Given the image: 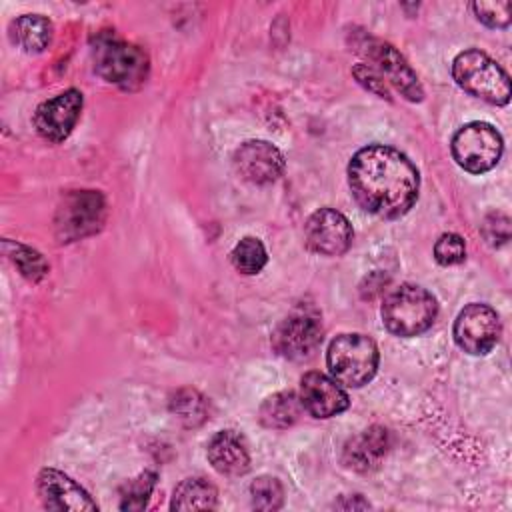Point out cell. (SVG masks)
Here are the masks:
<instances>
[{
    "mask_svg": "<svg viewBox=\"0 0 512 512\" xmlns=\"http://www.w3.org/2000/svg\"><path fill=\"white\" fill-rule=\"evenodd\" d=\"M388 448V432L380 426H372L354 436L344 448L346 466L368 472L378 466Z\"/></svg>",
    "mask_w": 512,
    "mask_h": 512,
    "instance_id": "e0dca14e",
    "label": "cell"
},
{
    "mask_svg": "<svg viewBox=\"0 0 512 512\" xmlns=\"http://www.w3.org/2000/svg\"><path fill=\"white\" fill-rule=\"evenodd\" d=\"M502 136L486 122H470L452 138V156L458 166L472 174L492 170L502 156Z\"/></svg>",
    "mask_w": 512,
    "mask_h": 512,
    "instance_id": "8992f818",
    "label": "cell"
},
{
    "mask_svg": "<svg viewBox=\"0 0 512 512\" xmlns=\"http://www.w3.org/2000/svg\"><path fill=\"white\" fill-rule=\"evenodd\" d=\"M230 258H232L234 268L238 272H242V274H256V272H260L264 268L266 260H268L264 244L258 238H252V236L242 238L234 246Z\"/></svg>",
    "mask_w": 512,
    "mask_h": 512,
    "instance_id": "44dd1931",
    "label": "cell"
},
{
    "mask_svg": "<svg viewBox=\"0 0 512 512\" xmlns=\"http://www.w3.org/2000/svg\"><path fill=\"white\" fill-rule=\"evenodd\" d=\"M364 44L368 50H364L368 54L370 60H374L378 64V72L396 86V90L410 102H420L424 98V88L418 82V76L414 74V70L406 64V60L402 58V54H398L390 44L376 40V38H366L364 36Z\"/></svg>",
    "mask_w": 512,
    "mask_h": 512,
    "instance_id": "7c38bea8",
    "label": "cell"
},
{
    "mask_svg": "<svg viewBox=\"0 0 512 512\" xmlns=\"http://www.w3.org/2000/svg\"><path fill=\"white\" fill-rule=\"evenodd\" d=\"M456 84L472 96L504 106L510 100V78L506 70L480 50H464L452 62Z\"/></svg>",
    "mask_w": 512,
    "mask_h": 512,
    "instance_id": "3957f363",
    "label": "cell"
},
{
    "mask_svg": "<svg viewBox=\"0 0 512 512\" xmlns=\"http://www.w3.org/2000/svg\"><path fill=\"white\" fill-rule=\"evenodd\" d=\"M434 258L442 266L460 264L466 258L464 240L458 234H442L434 244Z\"/></svg>",
    "mask_w": 512,
    "mask_h": 512,
    "instance_id": "484cf974",
    "label": "cell"
},
{
    "mask_svg": "<svg viewBox=\"0 0 512 512\" xmlns=\"http://www.w3.org/2000/svg\"><path fill=\"white\" fill-rule=\"evenodd\" d=\"M156 474L154 472H142L140 476L128 480L120 492V508L122 510H142L146 506V500L154 488Z\"/></svg>",
    "mask_w": 512,
    "mask_h": 512,
    "instance_id": "7402d4cb",
    "label": "cell"
},
{
    "mask_svg": "<svg viewBox=\"0 0 512 512\" xmlns=\"http://www.w3.org/2000/svg\"><path fill=\"white\" fill-rule=\"evenodd\" d=\"M500 338V320L496 310L486 304H468L454 322L456 344L474 356L488 354Z\"/></svg>",
    "mask_w": 512,
    "mask_h": 512,
    "instance_id": "52a82bcc",
    "label": "cell"
},
{
    "mask_svg": "<svg viewBox=\"0 0 512 512\" xmlns=\"http://www.w3.org/2000/svg\"><path fill=\"white\" fill-rule=\"evenodd\" d=\"M304 412L300 396L294 392H278L260 406V422L266 428H288L300 420Z\"/></svg>",
    "mask_w": 512,
    "mask_h": 512,
    "instance_id": "ac0fdd59",
    "label": "cell"
},
{
    "mask_svg": "<svg viewBox=\"0 0 512 512\" xmlns=\"http://www.w3.org/2000/svg\"><path fill=\"white\" fill-rule=\"evenodd\" d=\"M472 10L480 22L490 28H504L510 24V2H474Z\"/></svg>",
    "mask_w": 512,
    "mask_h": 512,
    "instance_id": "4316f807",
    "label": "cell"
},
{
    "mask_svg": "<svg viewBox=\"0 0 512 512\" xmlns=\"http://www.w3.org/2000/svg\"><path fill=\"white\" fill-rule=\"evenodd\" d=\"M250 496L256 510H278L284 500V490L276 478L260 476L250 484Z\"/></svg>",
    "mask_w": 512,
    "mask_h": 512,
    "instance_id": "603a6c76",
    "label": "cell"
},
{
    "mask_svg": "<svg viewBox=\"0 0 512 512\" xmlns=\"http://www.w3.org/2000/svg\"><path fill=\"white\" fill-rule=\"evenodd\" d=\"M96 72L122 90H138L148 78V56L114 32H102L92 44Z\"/></svg>",
    "mask_w": 512,
    "mask_h": 512,
    "instance_id": "7a4b0ae2",
    "label": "cell"
},
{
    "mask_svg": "<svg viewBox=\"0 0 512 512\" xmlns=\"http://www.w3.org/2000/svg\"><path fill=\"white\" fill-rule=\"evenodd\" d=\"M234 166L244 180L252 184H270L284 172V156L266 140H250L236 150Z\"/></svg>",
    "mask_w": 512,
    "mask_h": 512,
    "instance_id": "4fadbf2b",
    "label": "cell"
},
{
    "mask_svg": "<svg viewBox=\"0 0 512 512\" xmlns=\"http://www.w3.org/2000/svg\"><path fill=\"white\" fill-rule=\"evenodd\" d=\"M300 400L306 412L316 418H330L348 408V394L334 378L322 372H308L300 382Z\"/></svg>",
    "mask_w": 512,
    "mask_h": 512,
    "instance_id": "5bb4252c",
    "label": "cell"
},
{
    "mask_svg": "<svg viewBox=\"0 0 512 512\" xmlns=\"http://www.w3.org/2000/svg\"><path fill=\"white\" fill-rule=\"evenodd\" d=\"M12 248H14V254L10 258L14 260V264L18 266L22 276H26L28 280H34V282L46 276L48 266H46V262L42 260V256L38 252L30 250L22 244H12Z\"/></svg>",
    "mask_w": 512,
    "mask_h": 512,
    "instance_id": "d4e9b609",
    "label": "cell"
},
{
    "mask_svg": "<svg viewBox=\"0 0 512 512\" xmlns=\"http://www.w3.org/2000/svg\"><path fill=\"white\" fill-rule=\"evenodd\" d=\"M38 494L44 502L46 508L50 510H96V502L88 496L80 484H76L72 478L66 474L54 470V468H44L38 474Z\"/></svg>",
    "mask_w": 512,
    "mask_h": 512,
    "instance_id": "9a60e30c",
    "label": "cell"
},
{
    "mask_svg": "<svg viewBox=\"0 0 512 512\" xmlns=\"http://www.w3.org/2000/svg\"><path fill=\"white\" fill-rule=\"evenodd\" d=\"M352 226L344 214L332 208L316 210L306 226H304V240L306 246L322 256H340L352 244Z\"/></svg>",
    "mask_w": 512,
    "mask_h": 512,
    "instance_id": "9c48e42d",
    "label": "cell"
},
{
    "mask_svg": "<svg viewBox=\"0 0 512 512\" xmlns=\"http://www.w3.org/2000/svg\"><path fill=\"white\" fill-rule=\"evenodd\" d=\"M348 184L364 210L380 218H398L414 206L420 176L416 166L402 152L372 144L352 156L348 164Z\"/></svg>",
    "mask_w": 512,
    "mask_h": 512,
    "instance_id": "6da1fadb",
    "label": "cell"
},
{
    "mask_svg": "<svg viewBox=\"0 0 512 512\" xmlns=\"http://www.w3.org/2000/svg\"><path fill=\"white\" fill-rule=\"evenodd\" d=\"M322 342V328L316 316L306 312H296L284 318L274 334L272 346L274 350L288 360H306L310 358Z\"/></svg>",
    "mask_w": 512,
    "mask_h": 512,
    "instance_id": "30bf717a",
    "label": "cell"
},
{
    "mask_svg": "<svg viewBox=\"0 0 512 512\" xmlns=\"http://www.w3.org/2000/svg\"><path fill=\"white\" fill-rule=\"evenodd\" d=\"M436 298L416 284H402L382 304L384 326L396 336H418L436 320Z\"/></svg>",
    "mask_w": 512,
    "mask_h": 512,
    "instance_id": "277c9868",
    "label": "cell"
},
{
    "mask_svg": "<svg viewBox=\"0 0 512 512\" xmlns=\"http://www.w3.org/2000/svg\"><path fill=\"white\" fill-rule=\"evenodd\" d=\"M12 36L26 52H42L52 42V24L42 14H24L14 20Z\"/></svg>",
    "mask_w": 512,
    "mask_h": 512,
    "instance_id": "d6986e66",
    "label": "cell"
},
{
    "mask_svg": "<svg viewBox=\"0 0 512 512\" xmlns=\"http://www.w3.org/2000/svg\"><path fill=\"white\" fill-rule=\"evenodd\" d=\"M172 410L188 426H196L206 420V402L194 390H180L172 400Z\"/></svg>",
    "mask_w": 512,
    "mask_h": 512,
    "instance_id": "cb8c5ba5",
    "label": "cell"
},
{
    "mask_svg": "<svg viewBox=\"0 0 512 512\" xmlns=\"http://www.w3.org/2000/svg\"><path fill=\"white\" fill-rule=\"evenodd\" d=\"M216 488L202 478H188L180 482L172 496V510H206L216 506Z\"/></svg>",
    "mask_w": 512,
    "mask_h": 512,
    "instance_id": "ffe728a7",
    "label": "cell"
},
{
    "mask_svg": "<svg viewBox=\"0 0 512 512\" xmlns=\"http://www.w3.org/2000/svg\"><path fill=\"white\" fill-rule=\"evenodd\" d=\"M326 362L336 382L358 388L376 374L378 348L364 334H340L330 342Z\"/></svg>",
    "mask_w": 512,
    "mask_h": 512,
    "instance_id": "5b68a950",
    "label": "cell"
},
{
    "mask_svg": "<svg viewBox=\"0 0 512 512\" xmlns=\"http://www.w3.org/2000/svg\"><path fill=\"white\" fill-rule=\"evenodd\" d=\"M352 74L356 76V80L364 86V88H368L370 92H374V94H378L380 98H386V100H390V90H388V86H386V82H384V76L374 68V66H370V64H356L354 68H352Z\"/></svg>",
    "mask_w": 512,
    "mask_h": 512,
    "instance_id": "83f0119b",
    "label": "cell"
},
{
    "mask_svg": "<svg viewBox=\"0 0 512 512\" xmlns=\"http://www.w3.org/2000/svg\"><path fill=\"white\" fill-rule=\"evenodd\" d=\"M82 102V94L76 88L42 102L34 112V126L38 134L54 144L66 140L80 118Z\"/></svg>",
    "mask_w": 512,
    "mask_h": 512,
    "instance_id": "8fae6325",
    "label": "cell"
},
{
    "mask_svg": "<svg viewBox=\"0 0 512 512\" xmlns=\"http://www.w3.org/2000/svg\"><path fill=\"white\" fill-rule=\"evenodd\" d=\"M208 460L216 472L224 476H242L250 468V454L240 434L222 430L208 444Z\"/></svg>",
    "mask_w": 512,
    "mask_h": 512,
    "instance_id": "2e32d148",
    "label": "cell"
},
{
    "mask_svg": "<svg viewBox=\"0 0 512 512\" xmlns=\"http://www.w3.org/2000/svg\"><path fill=\"white\" fill-rule=\"evenodd\" d=\"M104 198L94 190L72 192L58 208L56 228L62 242L96 232L104 222Z\"/></svg>",
    "mask_w": 512,
    "mask_h": 512,
    "instance_id": "ba28073f",
    "label": "cell"
}]
</instances>
